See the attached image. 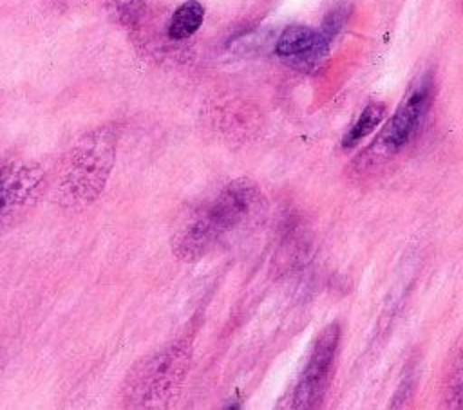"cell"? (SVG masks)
Instances as JSON below:
<instances>
[{"mask_svg":"<svg viewBox=\"0 0 463 410\" xmlns=\"http://www.w3.org/2000/svg\"><path fill=\"white\" fill-rule=\"evenodd\" d=\"M351 14V5L349 4H336L335 7H331L327 11V14L324 16L322 20V25L318 29V33L331 43L338 34L340 31L344 29V25L347 23V18Z\"/></svg>","mask_w":463,"mask_h":410,"instance_id":"obj_11","label":"cell"},{"mask_svg":"<svg viewBox=\"0 0 463 410\" xmlns=\"http://www.w3.org/2000/svg\"><path fill=\"white\" fill-rule=\"evenodd\" d=\"M329 45L331 43L318 31L302 23H293L280 33L275 43V52L293 65H313L327 54Z\"/></svg>","mask_w":463,"mask_h":410,"instance_id":"obj_6","label":"cell"},{"mask_svg":"<svg viewBox=\"0 0 463 410\" xmlns=\"http://www.w3.org/2000/svg\"><path fill=\"white\" fill-rule=\"evenodd\" d=\"M445 401L450 408H463V336L456 345L445 381Z\"/></svg>","mask_w":463,"mask_h":410,"instance_id":"obj_10","label":"cell"},{"mask_svg":"<svg viewBox=\"0 0 463 410\" xmlns=\"http://www.w3.org/2000/svg\"><path fill=\"white\" fill-rule=\"evenodd\" d=\"M110 4L112 13L123 23H134L143 11V0H110Z\"/></svg>","mask_w":463,"mask_h":410,"instance_id":"obj_12","label":"cell"},{"mask_svg":"<svg viewBox=\"0 0 463 410\" xmlns=\"http://www.w3.org/2000/svg\"><path fill=\"white\" fill-rule=\"evenodd\" d=\"M340 343V325L329 323L320 331L315 340L311 356L300 374V379L293 392V408L309 410L320 405L327 388V379L335 363V356Z\"/></svg>","mask_w":463,"mask_h":410,"instance_id":"obj_5","label":"cell"},{"mask_svg":"<svg viewBox=\"0 0 463 410\" xmlns=\"http://www.w3.org/2000/svg\"><path fill=\"white\" fill-rule=\"evenodd\" d=\"M116 163V134L112 128H96L85 134L67 154L56 195L63 208L80 210L94 202L103 191Z\"/></svg>","mask_w":463,"mask_h":410,"instance_id":"obj_1","label":"cell"},{"mask_svg":"<svg viewBox=\"0 0 463 410\" xmlns=\"http://www.w3.org/2000/svg\"><path fill=\"white\" fill-rule=\"evenodd\" d=\"M204 20V7L201 2L197 0H186L184 4H181L168 23V36L170 40H186L192 34H195L199 31V27L203 25Z\"/></svg>","mask_w":463,"mask_h":410,"instance_id":"obj_8","label":"cell"},{"mask_svg":"<svg viewBox=\"0 0 463 410\" xmlns=\"http://www.w3.org/2000/svg\"><path fill=\"white\" fill-rule=\"evenodd\" d=\"M188 350L172 345L143 359L125 385V401L130 406H159L170 399L184 377Z\"/></svg>","mask_w":463,"mask_h":410,"instance_id":"obj_3","label":"cell"},{"mask_svg":"<svg viewBox=\"0 0 463 410\" xmlns=\"http://www.w3.org/2000/svg\"><path fill=\"white\" fill-rule=\"evenodd\" d=\"M385 116V105L380 101H373L364 107L358 119L351 125V128L342 137V148L351 150L354 148L362 139H365L383 119Z\"/></svg>","mask_w":463,"mask_h":410,"instance_id":"obj_9","label":"cell"},{"mask_svg":"<svg viewBox=\"0 0 463 410\" xmlns=\"http://www.w3.org/2000/svg\"><path fill=\"white\" fill-rule=\"evenodd\" d=\"M43 175L33 164H11L0 170V215L13 206L29 202L42 186Z\"/></svg>","mask_w":463,"mask_h":410,"instance_id":"obj_7","label":"cell"},{"mask_svg":"<svg viewBox=\"0 0 463 410\" xmlns=\"http://www.w3.org/2000/svg\"><path fill=\"white\" fill-rule=\"evenodd\" d=\"M257 200L259 190L253 181L246 177L232 181L179 231L174 240L175 255L184 260L203 256L226 233L235 229L250 217Z\"/></svg>","mask_w":463,"mask_h":410,"instance_id":"obj_2","label":"cell"},{"mask_svg":"<svg viewBox=\"0 0 463 410\" xmlns=\"http://www.w3.org/2000/svg\"><path fill=\"white\" fill-rule=\"evenodd\" d=\"M434 96V81L430 74H423L414 81L398 110L389 117L387 125L376 137L373 150L378 155H394L402 152L423 125Z\"/></svg>","mask_w":463,"mask_h":410,"instance_id":"obj_4","label":"cell"}]
</instances>
